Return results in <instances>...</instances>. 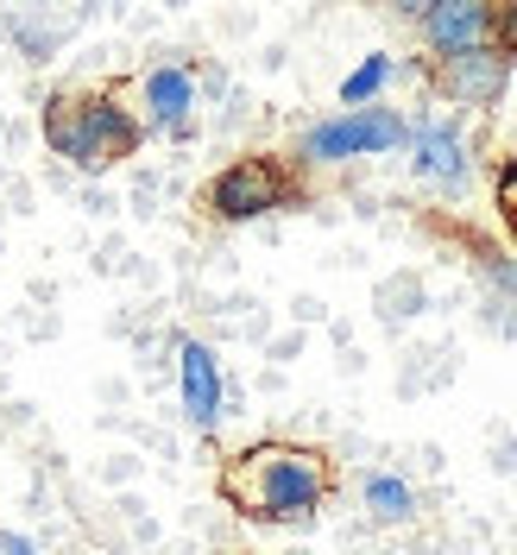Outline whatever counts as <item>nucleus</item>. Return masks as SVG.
Masks as SVG:
<instances>
[{
  "label": "nucleus",
  "mask_w": 517,
  "mask_h": 555,
  "mask_svg": "<svg viewBox=\"0 0 517 555\" xmlns=\"http://www.w3.org/2000/svg\"><path fill=\"white\" fill-rule=\"evenodd\" d=\"M303 203V177H297V165L290 158H277V152H246V158H234L228 171L208 177L203 190V208L208 221H259V215H277V208Z\"/></svg>",
  "instance_id": "obj_3"
},
{
  "label": "nucleus",
  "mask_w": 517,
  "mask_h": 555,
  "mask_svg": "<svg viewBox=\"0 0 517 555\" xmlns=\"http://www.w3.org/2000/svg\"><path fill=\"white\" fill-rule=\"evenodd\" d=\"M429 82H436L454 107H499L505 102V89H512V57L492 51V44L461 51V57H436Z\"/></svg>",
  "instance_id": "obj_5"
},
{
  "label": "nucleus",
  "mask_w": 517,
  "mask_h": 555,
  "mask_svg": "<svg viewBox=\"0 0 517 555\" xmlns=\"http://www.w3.org/2000/svg\"><path fill=\"white\" fill-rule=\"evenodd\" d=\"M44 145L76 171H114L145 145V120L114 89H57L44 102Z\"/></svg>",
  "instance_id": "obj_2"
},
{
  "label": "nucleus",
  "mask_w": 517,
  "mask_h": 555,
  "mask_svg": "<svg viewBox=\"0 0 517 555\" xmlns=\"http://www.w3.org/2000/svg\"><path fill=\"white\" fill-rule=\"evenodd\" d=\"M411 139V120L398 114V107H347V114H328V120H315L303 127L297 139V165H353V158H379V152H398Z\"/></svg>",
  "instance_id": "obj_4"
},
{
  "label": "nucleus",
  "mask_w": 517,
  "mask_h": 555,
  "mask_svg": "<svg viewBox=\"0 0 517 555\" xmlns=\"http://www.w3.org/2000/svg\"><path fill=\"white\" fill-rule=\"evenodd\" d=\"M492 196H499V215H505V228L517 234V152L499 165V177H492Z\"/></svg>",
  "instance_id": "obj_12"
},
{
  "label": "nucleus",
  "mask_w": 517,
  "mask_h": 555,
  "mask_svg": "<svg viewBox=\"0 0 517 555\" xmlns=\"http://www.w3.org/2000/svg\"><path fill=\"white\" fill-rule=\"evenodd\" d=\"M366 512L379 524H404L416 512V492H411V480H398V474H366Z\"/></svg>",
  "instance_id": "obj_10"
},
{
  "label": "nucleus",
  "mask_w": 517,
  "mask_h": 555,
  "mask_svg": "<svg viewBox=\"0 0 517 555\" xmlns=\"http://www.w3.org/2000/svg\"><path fill=\"white\" fill-rule=\"evenodd\" d=\"M139 120L171 139H190L196 127V69L190 64H158L139 76Z\"/></svg>",
  "instance_id": "obj_6"
},
{
  "label": "nucleus",
  "mask_w": 517,
  "mask_h": 555,
  "mask_svg": "<svg viewBox=\"0 0 517 555\" xmlns=\"http://www.w3.org/2000/svg\"><path fill=\"white\" fill-rule=\"evenodd\" d=\"M335 461L303 442H253L221 467V499L253 524H303L328 505Z\"/></svg>",
  "instance_id": "obj_1"
},
{
  "label": "nucleus",
  "mask_w": 517,
  "mask_h": 555,
  "mask_svg": "<svg viewBox=\"0 0 517 555\" xmlns=\"http://www.w3.org/2000/svg\"><path fill=\"white\" fill-rule=\"evenodd\" d=\"M177 398H183V416L196 429L221 423V360H215V347L190 341V335L177 341Z\"/></svg>",
  "instance_id": "obj_9"
},
{
  "label": "nucleus",
  "mask_w": 517,
  "mask_h": 555,
  "mask_svg": "<svg viewBox=\"0 0 517 555\" xmlns=\"http://www.w3.org/2000/svg\"><path fill=\"white\" fill-rule=\"evenodd\" d=\"M0 555H38V543L20 537V530H0Z\"/></svg>",
  "instance_id": "obj_14"
},
{
  "label": "nucleus",
  "mask_w": 517,
  "mask_h": 555,
  "mask_svg": "<svg viewBox=\"0 0 517 555\" xmlns=\"http://www.w3.org/2000/svg\"><path fill=\"white\" fill-rule=\"evenodd\" d=\"M411 20L423 26V44L436 57H461V51L492 44V7L486 0H429V7H411Z\"/></svg>",
  "instance_id": "obj_7"
},
{
  "label": "nucleus",
  "mask_w": 517,
  "mask_h": 555,
  "mask_svg": "<svg viewBox=\"0 0 517 555\" xmlns=\"http://www.w3.org/2000/svg\"><path fill=\"white\" fill-rule=\"evenodd\" d=\"M492 51H505L517 64V0L512 7H492Z\"/></svg>",
  "instance_id": "obj_13"
},
{
  "label": "nucleus",
  "mask_w": 517,
  "mask_h": 555,
  "mask_svg": "<svg viewBox=\"0 0 517 555\" xmlns=\"http://www.w3.org/2000/svg\"><path fill=\"white\" fill-rule=\"evenodd\" d=\"M391 76H398V64H391L385 51H373V57L341 82V114H347V107H379V95H385V82H391Z\"/></svg>",
  "instance_id": "obj_11"
},
{
  "label": "nucleus",
  "mask_w": 517,
  "mask_h": 555,
  "mask_svg": "<svg viewBox=\"0 0 517 555\" xmlns=\"http://www.w3.org/2000/svg\"><path fill=\"white\" fill-rule=\"evenodd\" d=\"M411 165L423 183H436V190H461L467 183V133L454 127V120H442V114H423V120H411Z\"/></svg>",
  "instance_id": "obj_8"
}]
</instances>
